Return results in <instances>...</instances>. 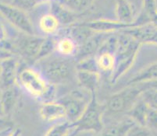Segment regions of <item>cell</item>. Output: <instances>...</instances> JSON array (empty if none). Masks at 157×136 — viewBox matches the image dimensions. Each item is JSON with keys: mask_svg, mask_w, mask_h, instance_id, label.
<instances>
[{"mask_svg": "<svg viewBox=\"0 0 157 136\" xmlns=\"http://www.w3.org/2000/svg\"><path fill=\"white\" fill-rule=\"evenodd\" d=\"M5 114H4V110H3V107H2V103L0 102V117H4Z\"/></svg>", "mask_w": 157, "mask_h": 136, "instance_id": "cell-37", "label": "cell"}, {"mask_svg": "<svg viewBox=\"0 0 157 136\" xmlns=\"http://www.w3.org/2000/svg\"><path fill=\"white\" fill-rule=\"evenodd\" d=\"M142 88L138 84L125 86L120 91L113 93L107 98L103 105L104 113L110 114H119L126 113L135 105V103L142 97Z\"/></svg>", "mask_w": 157, "mask_h": 136, "instance_id": "cell-3", "label": "cell"}, {"mask_svg": "<svg viewBox=\"0 0 157 136\" xmlns=\"http://www.w3.org/2000/svg\"><path fill=\"white\" fill-rule=\"evenodd\" d=\"M75 68H76V70L100 73L98 66H97L95 56H90V57H87L81 59V60H78V63L75 66Z\"/></svg>", "mask_w": 157, "mask_h": 136, "instance_id": "cell-26", "label": "cell"}, {"mask_svg": "<svg viewBox=\"0 0 157 136\" xmlns=\"http://www.w3.org/2000/svg\"><path fill=\"white\" fill-rule=\"evenodd\" d=\"M6 136H21V131L19 128H14Z\"/></svg>", "mask_w": 157, "mask_h": 136, "instance_id": "cell-35", "label": "cell"}, {"mask_svg": "<svg viewBox=\"0 0 157 136\" xmlns=\"http://www.w3.org/2000/svg\"><path fill=\"white\" fill-rule=\"evenodd\" d=\"M50 13L57 18L61 25L67 27L78 23V19L81 16V15L71 11L62 2L58 0L51 2Z\"/></svg>", "mask_w": 157, "mask_h": 136, "instance_id": "cell-12", "label": "cell"}, {"mask_svg": "<svg viewBox=\"0 0 157 136\" xmlns=\"http://www.w3.org/2000/svg\"><path fill=\"white\" fill-rule=\"evenodd\" d=\"M42 1H50V2H52L54 0H42Z\"/></svg>", "mask_w": 157, "mask_h": 136, "instance_id": "cell-39", "label": "cell"}, {"mask_svg": "<svg viewBox=\"0 0 157 136\" xmlns=\"http://www.w3.org/2000/svg\"><path fill=\"white\" fill-rule=\"evenodd\" d=\"M156 2H157V0H156Z\"/></svg>", "mask_w": 157, "mask_h": 136, "instance_id": "cell-40", "label": "cell"}, {"mask_svg": "<svg viewBox=\"0 0 157 136\" xmlns=\"http://www.w3.org/2000/svg\"><path fill=\"white\" fill-rule=\"evenodd\" d=\"M118 49L115 55V69L109 76V82L112 84L117 83L118 79L131 69L142 46L129 35L122 32H118Z\"/></svg>", "mask_w": 157, "mask_h": 136, "instance_id": "cell-1", "label": "cell"}, {"mask_svg": "<svg viewBox=\"0 0 157 136\" xmlns=\"http://www.w3.org/2000/svg\"><path fill=\"white\" fill-rule=\"evenodd\" d=\"M6 39V32L2 24H0V44Z\"/></svg>", "mask_w": 157, "mask_h": 136, "instance_id": "cell-34", "label": "cell"}, {"mask_svg": "<svg viewBox=\"0 0 157 136\" xmlns=\"http://www.w3.org/2000/svg\"><path fill=\"white\" fill-rule=\"evenodd\" d=\"M138 85L142 88L143 92L147 90H157V79L152 82H148V83H139Z\"/></svg>", "mask_w": 157, "mask_h": 136, "instance_id": "cell-33", "label": "cell"}, {"mask_svg": "<svg viewBox=\"0 0 157 136\" xmlns=\"http://www.w3.org/2000/svg\"><path fill=\"white\" fill-rule=\"evenodd\" d=\"M60 26V23L51 13L43 15L39 20L40 29L48 36H52L59 32Z\"/></svg>", "mask_w": 157, "mask_h": 136, "instance_id": "cell-21", "label": "cell"}, {"mask_svg": "<svg viewBox=\"0 0 157 136\" xmlns=\"http://www.w3.org/2000/svg\"><path fill=\"white\" fill-rule=\"evenodd\" d=\"M40 116L45 121H56L66 119L65 107L59 101L45 102L39 110Z\"/></svg>", "mask_w": 157, "mask_h": 136, "instance_id": "cell-13", "label": "cell"}, {"mask_svg": "<svg viewBox=\"0 0 157 136\" xmlns=\"http://www.w3.org/2000/svg\"><path fill=\"white\" fill-rule=\"evenodd\" d=\"M136 123L128 116L121 121H115L104 126L103 129L97 134V136H126L129 130L135 125Z\"/></svg>", "mask_w": 157, "mask_h": 136, "instance_id": "cell-14", "label": "cell"}, {"mask_svg": "<svg viewBox=\"0 0 157 136\" xmlns=\"http://www.w3.org/2000/svg\"><path fill=\"white\" fill-rule=\"evenodd\" d=\"M142 98L145 103L157 112V90H147L142 92Z\"/></svg>", "mask_w": 157, "mask_h": 136, "instance_id": "cell-29", "label": "cell"}, {"mask_svg": "<svg viewBox=\"0 0 157 136\" xmlns=\"http://www.w3.org/2000/svg\"><path fill=\"white\" fill-rule=\"evenodd\" d=\"M152 22H153L154 23H155V24L157 26V14L155 16V17L152 19Z\"/></svg>", "mask_w": 157, "mask_h": 136, "instance_id": "cell-38", "label": "cell"}, {"mask_svg": "<svg viewBox=\"0 0 157 136\" xmlns=\"http://www.w3.org/2000/svg\"><path fill=\"white\" fill-rule=\"evenodd\" d=\"M75 76L80 87L90 93H96L100 84V73L76 70Z\"/></svg>", "mask_w": 157, "mask_h": 136, "instance_id": "cell-16", "label": "cell"}, {"mask_svg": "<svg viewBox=\"0 0 157 136\" xmlns=\"http://www.w3.org/2000/svg\"><path fill=\"white\" fill-rule=\"evenodd\" d=\"M92 93L81 88L74 90L58 101L65 107L66 120L74 124L82 115L89 103Z\"/></svg>", "mask_w": 157, "mask_h": 136, "instance_id": "cell-7", "label": "cell"}, {"mask_svg": "<svg viewBox=\"0 0 157 136\" xmlns=\"http://www.w3.org/2000/svg\"><path fill=\"white\" fill-rule=\"evenodd\" d=\"M74 127L72 123L66 120L65 121L54 124L48 129L44 136H66Z\"/></svg>", "mask_w": 157, "mask_h": 136, "instance_id": "cell-25", "label": "cell"}, {"mask_svg": "<svg viewBox=\"0 0 157 136\" xmlns=\"http://www.w3.org/2000/svg\"><path fill=\"white\" fill-rule=\"evenodd\" d=\"M44 40L45 37L21 33V35L16 38L13 41H9V46L16 56L21 57L28 63L35 64Z\"/></svg>", "mask_w": 157, "mask_h": 136, "instance_id": "cell-6", "label": "cell"}, {"mask_svg": "<svg viewBox=\"0 0 157 136\" xmlns=\"http://www.w3.org/2000/svg\"><path fill=\"white\" fill-rule=\"evenodd\" d=\"M37 63H39V69H37L49 83L55 86L67 82L74 72L71 61L62 56L57 58L49 56Z\"/></svg>", "mask_w": 157, "mask_h": 136, "instance_id": "cell-4", "label": "cell"}, {"mask_svg": "<svg viewBox=\"0 0 157 136\" xmlns=\"http://www.w3.org/2000/svg\"><path fill=\"white\" fill-rule=\"evenodd\" d=\"M17 83L25 91L35 98L53 101L55 85L52 84L42 76L38 69L24 67L19 70Z\"/></svg>", "mask_w": 157, "mask_h": 136, "instance_id": "cell-2", "label": "cell"}, {"mask_svg": "<svg viewBox=\"0 0 157 136\" xmlns=\"http://www.w3.org/2000/svg\"><path fill=\"white\" fill-rule=\"evenodd\" d=\"M96 0H64L62 2L71 11L82 16L93 5Z\"/></svg>", "mask_w": 157, "mask_h": 136, "instance_id": "cell-23", "label": "cell"}, {"mask_svg": "<svg viewBox=\"0 0 157 136\" xmlns=\"http://www.w3.org/2000/svg\"><path fill=\"white\" fill-rule=\"evenodd\" d=\"M126 136H157V133L155 131L136 124L129 130Z\"/></svg>", "mask_w": 157, "mask_h": 136, "instance_id": "cell-27", "label": "cell"}, {"mask_svg": "<svg viewBox=\"0 0 157 136\" xmlns=\"http://www.w3.org/2000/svg\"><path fill=\"white\" fill-rule=\"evenodd\" d=\"M0 15L21 33L29 35L35 34L32 23L27 12L18 7L0 1Z\"/></svg>", "mask_w": 157, "mask_h": 136, "instance_id": "cell-8", "label": "cell"}, {"mask_svg": "<svg viewBox=\"0 0 157 136\" xmlns=\"http://www.w3.org/2000/svg\"><path fill=\"white\" fill-rule=\"evenodd\" d=\"M121 32L129 35L142 45H157V26L153 22L131 27Z\"/></svg>", "mask_w": 157, "mask_h": 136, "instance_id": "cell-9", "label": "cell"}, {"mask_svg": "<svg viewBox=\"0 0 157 136\" xmlns=\"http://www.w3.org/2000/svg\"><path fill=\"white\" fill-rule=\"evenodd\" d=\"M1 93L2 94H1L0 102L3 107L4 114L7 117L12 113L16 104L17 103L19 93L16 86L3 91H1Z\"/></svg>", "mask_w": 157, "mask_h": 136, "instance_id": "cell-20", "label": "cell"}, {"mask_svg": "<svg viewBox=\"0 0 157 136\" xmlns=\"http://www.w3.org/2000/svg\"><path fill=\"white\" fill-rule=\"evenodd\" d=\"M13 57H16V55L10 50L0 45V62Z\"/></svg>", "mask_w": 157, "mask_h": 136, "instance_id": "cell-32", "label": "cell"}, {"mask_svg": "<svg viewBox=\"0 0 157 136\" xmlns=\"http://www.w3.org/2000/svg\"><path fill=\"white\" fill-rule=\"evenodd\" d=\"M40 2L42 0H11V4L28 13L35 9Z\"/></svg>", "mask_w": 157, "mask_h": 136, "instance_id": "cell-28", "label": "cell"}, {"mask_svg": "<svg viewBox=\"0 0 157 136\" xmlns=\"http://www.w3.org/2000/svg\"><path fill=\"white\" fill-rule=\"evenodd\" d=\"M103 105L98 103L96 93L92 94L89 103L82 115L73 125L81 131H92L98 134L104 127Z\"/></svg>", "mask_w": 157, "mask_h": 136, "instance_id": "cell-5", "label": "cell"}, {"mask_svg": "<svg viewBox=\"0 0 157 136\" xmlns=\"http://www.w3.org/2000/svg\"><path fill=\"white\" fill-rule=\"evenodd\" d=\"M82 24L89 28L95 33L113 34L121 32L127 28L136 26V24H127L117 20L109 19H98L82 23Z\"/></svg>", "mask_w": 157, "mask_h": 136, "instance_id": "cell-11", "label": "cell"}, {"mask_svg": "<svg viewBox=\"0 0 157 136\" xmlns=\"http://www.w3.org/2000/svg\"><path fill=\"white\" fill-rule=\"evenodd\" d=\"M115 13L117 20L127 24H133L136 19L134 5L129 0H115Z\"/></svg>", "mask_w": 157, "mask_h": 136, "instance_id": "cell-15", "label": "cell"}, {"mask_svg": "<svg viewBox=\"0 0 157 136\" xmlns=\"http://www.w3.org/2000/svg\"><path fill=\"white\" fill-rule=\"evenodd\" d=\"M97 66L100 73L112 74L115 69L116 56L109 52H100L95 55Z\"/></svg>", "mask_w": 157, "mask_h": 136, "instance_id": "cell-22", "label": "cell"}, {"mask_svg": "<svg viewBox=\"0 0 157 136\" xmlns=\"http://www.w3.org/2000/svg\"><path fill=\"white\" fill-rule=\"evenodd\" d=\"M78 133H79V131H78L76 127L74 126V127L72 128V130H71V131H70V132L68 133V134H67L66 136H77V134H78Z\"/></svg>", "mask_w": 157, "mask_h": 136, "instance_id": "cell-36", "label": "cell"}, {"mask_svg": "<svg viewBox=\"0 0 157 136\" xmlns=\"http://www.w3.org/2000/svg\"><path fill=\"white\" fill-rule=\"evenodd\" d=\"M145 127L152 131H157V112L149 107L145 119Z\"/></svg>", "mask_w": 157, "mask_h": 136, "instance_id": "cell-31", "label": "cell"}, {"mask_svg": "<svg viewBox=\"0 0 157 136\" xmlns=\"http://www.w3.org/2000/svg\"><path fill=\"white\" fill-rule=\"evenodd\" d=\"M56 41L54 38L51 36L45 37L43 43L40 48L35 63L51 56L52 52L56 51Z\"/></svg>", "mask_w": 157, "mask_h": 136, "instance_id": "cell-24", "label": "cell"}, {"mask_svg": "<svg viewBox=\"0 0 157 136\" xmlns=\"http://www.w3.org/2000/svg\"><path fill=\"white\" fill-rule=\"evenodd\" d=\"M79 50V45L73 38L64 35L56 41V51L64 58L76 57Z\"/></svg>", "mask_w": 157, "mask_h": 136, "instance_id": "cell-18", "label": "cell"}, {"mask_svg": "<svg viewBox=\"0 0 157 136\" xmlns=\"http://www.w3.org/2000/svg\"><path fill=\"white\" fill-rule=\"evenodd\" d=\"M19 62L16 57L0 62V90L12 88L17 83Z\"/></svg>", "mask_w": 157, "mask_h": 136, "instance_id": "cell-10", "label": "cell"}, {"mask_svg": "<svg viewBox=\"0 0 157 136\" xmlns=\"http://www.w3.org/2000/svg\"><path fill=\"white\" fill-rule=\"evenodd\" d=\"M148 109H149V106L141 97L139 100L135 103V105L128 112L127 116L131 117L137 124L145 127V119H146Z\"/></svg>", "mask_w": 157, "mask_h": 136, "instance_id": "cell-19", "label": "cell"}, {"mask_svg": "<svg viewBox=\"0 0 157 136\" xmlns=\"http://www.w3.org/2000/svg\"><path fill=\"white\" fill-rule=\"evenodd\" d=\"M142 10L147 14L149 17L153 19L157 14L156 0H143Z\"/></svg>", "mask_w": 157, "mask_h": 136, "instance_id": "cell-30", "label": "cell"}, {"mask_svg": "<svg viewBox=\"0 0 157 136\" xmlns=\"http://www.w3.org/2000/svg\"><path fill=\"white\" fill-rule=\"evenodd\" d=\"M157 79V61L142 68L127 82L126 86L148 83Z\"/></svg>", "mask_w": 157, "mask_h": 136, "instance_id": "cell-17", "label": "cell"}]
</instances>
